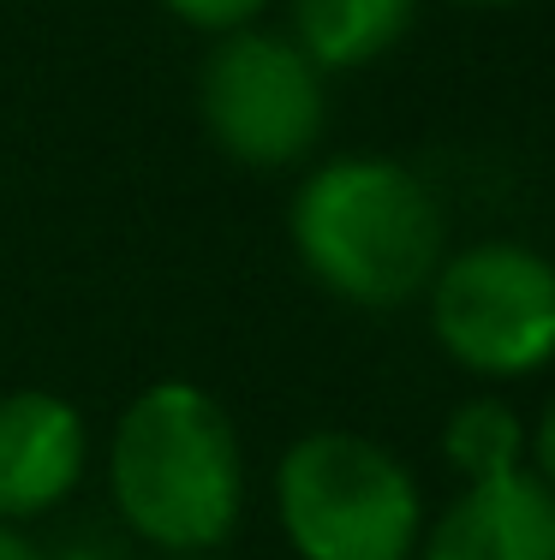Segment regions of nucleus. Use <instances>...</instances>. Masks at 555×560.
<instances>
[{
	"mask_svg": "<svg viewBox=\"0 0 555 560\" xmlns=\"http://www.w3.org/2000/svg\"><path fill=\"white\" fill-rule=\"evenodd\" d=\"M102 477L114 525L150 555H221L251 506L240 423L192 376H155L126 399Z\"/></svg>",
	"mask_w": 555,
	"mask_h": 560,
	"instance_id": "nucleus-1",
	"label": "nucleus"
},
{
	"mask_svg": "<svg viewBox=\"0 0 555 560\" xmlns=\"http://www.w3.org/2000/svg\"><path fill=\"white\" fill-rule=\"evenodd\" d=\"M287 245L328 299L352 311H401L425 299L448 257V215L430 179L394 155H328L287 197Z\"/></svg>",
	"mask_w": 555,
	"mask_h": 560,
	"instance_id": "nucleus-2",
	"label": "nucleus"
},
{
	"mask_svg": "<svg viewBox=\"0 0 555 560\" xmlns=\"http://www.w3.org/2000/svg\"><path fill=\"white\" fill-rule=\"evenodd\" d=\"M269 506L293 560H413L425 537L413 465L359 430H305L287 442Z\"/></svg>",
	"mask_w": 555,
	"mask_h": 560,
	"instance_id": "nucleus-3",
	"label": "nucleus"
},
{
	"mask_svg": "<svg viewBox=\"0 0 555 560\" xmlns=\"http://www.w3.org/2000/svg\"><path fill=\"white\" fill-rule=\"evenodd\" d=\"M204 138L245 173H293L328 131V72L287 31L245 24L197 60Z\"/></svg>",
	"mask_w": 555,
	"mask_h": 560,
	"instance_id": "nucleus-4",
	"label": "nucleus"
},
{
	"mask_svg": "<svg viewBox=\"0 0 555 560\" xmlns=\"http://www.w3.org/2000/svg\"><path fill=\"white\" fill-rule=\"evenodd\" d=\"M425 316L442 358L466 376H537L555 364V262L520 238L460 245L430 275Z\"/></svg>",
	"mask_w": 555,
	"mask_h": 560,
	"instance_id": "nucleus-5",
	"label": "nucleus"
},
{
	"mask_svg": "<svg viewBox=\"0 0 555 560\" xmlns=\"http://www.w3.org/2000/svg\"><path fill=\"white\" fill-rule=\"evenodd\" d=\"M96 442L78 399L55 388L0 394V518L31 530L84 489Z\"/></svg>",
	"mask_w": 555,
	"mask_h": 560,
	"instance_id": "nucleus-6",
	"label": "nucleus"
},
{
	"mask_svg": "<svg viewBox=\"0 0 555 560\" xmlns=\"http://www.w3.org/2000/svg\"><path fill=\"white\" fill-rule=\"evenodd\" d=\"M413 560H555V489L525 465L460 483V495L425 518Z\"/></svg>",
	"mask_w": 555,
	"mask_h": 560,
	"instance_id": "nucleus-7",
	"label": "nucleus"
},
{
	"mask_svg": "<svg viewBox=\"0 0 555 560\" xmlns=\"http://www.w3.org/2000/svg\"><path fill=\"white\" fill-rule=\"evenodd\" d=\"M425 0H287L293 36L323 72H365L406 43Z\"/></svg>",
	"mask_w": 555,
	"mask_h": 560,
	"instance_id": "nucleus-8",
	"label": "nucleus"
},
{
	"mask_svg": "<svg viewBox=\"0 0 555 560\" xmlns=\"http://www.w3.org/2000/svg\"><path fill=\"white\" fill-rule=\"evenodd\" d=\"M525 430H532V423H525L501 394H472V399H460L442 423V459L460 483L508 477L525 465Z\"/></svg>",
	"mask_w": 555,
	"mask_h": 560,
	"instance_id": "nucleus-9",
	"label": "nucleus"
},
{
	"mask_svg": "<svg viewBox=\"0 0 555 560\" xmlns=\"http://www.w3.org/2000/svg\"><path fill=\"white\" fill-rule=\"evenodd\" d=\"M155 7L197 36H228V31H245V24H263V12L275 0H155Z\"/></svg>",
	"mask_w": 555,
	"mask_h": 560,
	"instance_id": "nucleus-10",
	"label": "nucleus"
},
{
	"mask_svg": "<svg viewBox=\"0 0 555 560\" xmlns=\"http://www.w3.org/2000/svg\"><path fill=\"white\" fill-rule=\"evenodd\" d=\"M525 471H537L555 489V394H550V406L532 418V430H525Z\"/></svg>",
	"mask_w": 555,
	"mask_h": 560,
	"instance_id": "nucleus-11",
	"label": "nucleus"
},
{
	"mask_svg": "<svg viewBox=\"0 0 555 560\" xmlns=\"http://www.w3.org/2000/svg\"><path fill=\"white\" fill-rule=\"evenodd\" d=\"M0 560H48V549L24 525H7V518H0Z\"/></svg>",
	"mask_w": 555,
	"mask_h": 560,
	"instance_id": "nucleus-12",
	"label": "nucleus"
},
{
	"mask_svg": "<svg viewBox=\"0 0 555 560\" xmlns=\"http://www.w3.org/2000/svg\"><path fill=\"white\" fill-rule=\"evenodd\" d=\"M48 560H114L108 549H102V542H90V537H78V542H66L60 555H48Z\"/></svg>",
	"mask_w": 555,
	"mask_h": 560,
	"instance_id": "nucleus-13",
	"label": "nucleus"
},
{
	"mask_svg": "<svg viewBox=\"0 0 555 560\" xmlns=\"http://www.w3.org/2000/svg\"><path fill=\"white\" fill-rule=\"evenodd\" d=\"M150 560H228V555H150Z\"/></svg>",
	"mask_w": 555,
	"mask_h": 560,
	"instance_id": "nucleus-14",
	"label": "nucleus"
},
{
	"mask_svg": "<svg viewBox=\"0 0 555 560\" xmlns=\"http://www.w3.org/2000/svg\"><path fill=\"white\" fill-rule=\"evenodd\" d=\"M466 7H520V0H466Z\"/></svg>",
	"mask_w": 555,
	"mask_h": 560,
	"instance_id": "nucleus-15",
	"label": "nucleus"
}]
</instances>
